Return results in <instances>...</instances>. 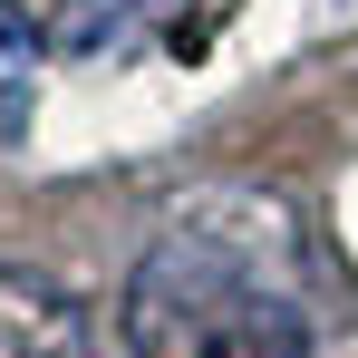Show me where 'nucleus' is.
Instances as JSON below:
<instances>
[{"label":"nucleus","mask_w":358,"mask_h":358,"mask_svg":"<svg viewBox=\"0 0 358 358\" xmlns=\"http://www.w3.org/2000/svg\"><path fill=\"white\" fill-rule=\"evenodd\" d=\"M117 329L136 358H300V300L262 271V242L175 213L126 271Z\"/></svg>","instance_id":"nucleus-1"},{"label":"nucleus","mask_w":358,"mask_h":358,"mask_svg":"<svg viewBox=\"0 0 358 358\" xmlns=\"http://www.w3.org/2000/svg\"><path fill=\"white\" fill-rule=\"evenodd\" d=\"M0 358H87V310L68 281L0 262Z\"/></svg>","instance_id":"nucleus-2"},{"label":"nucleus","mask_w":358,"mask_h":358,"mask_svg":"<svg viewBox=\"0 0 358 358\" xmlns=\"http://www.w3.org/2000/svg\"><path fill=\"white\" fill-rule=\"evenodd\" d=\"M29 97H39V29L0 0V145L29 126Z\"/></svg>","instance_id":"nucleus-3"},{"label":"nucleus","mask_w":358,"mask_h":358,"mask_svg":"<svg viewBox=\"0 0 358 358\" xmlns=\"http://www.w3.org/2000/svg\"><path fill=\"white\" fill-rule=\"evenodd\" d=\"M165 0H78L59 20V49H78V59H97V49H136V29L155 20Z\"/></svg>","instance_id":"nucleus-4"}]
</instances>
